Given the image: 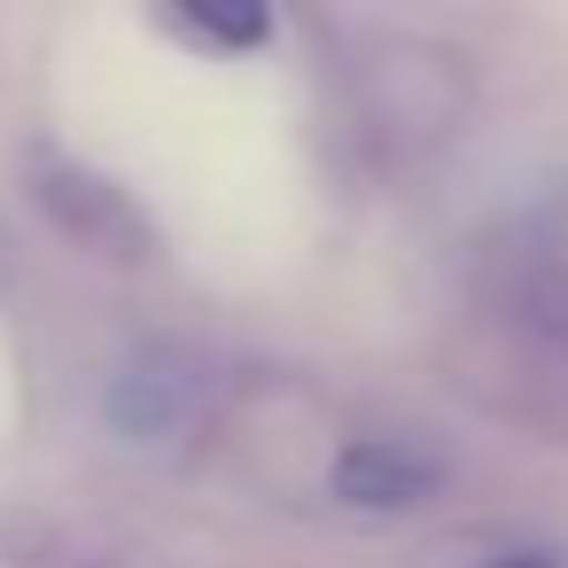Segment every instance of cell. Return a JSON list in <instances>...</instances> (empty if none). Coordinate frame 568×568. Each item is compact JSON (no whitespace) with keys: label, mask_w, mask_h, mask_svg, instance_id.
<instances>
[{"label":"cell","mask_w":568,"mask_h":568,"mask_svg":"<svg viewBox=\"0 0 568 568\" xmlns=\"http://www.w3.org/2000/svg\"><path fill=\"white\" fill-rule=\"evenodd\" d=\"M32 203L87 250L102 257H149V219L133 211V195L71 156H32Z\"/></svg>","instance_id":"cell-1"},{"label":"cell","mask_w":568,"mask_h":568,"mask_svg":"<svg viewBox=\"0 0 568 568\" xmlns=\"http://www.w3.org/2000/svg\"><path fill=\"white\" fill-rule=\"evenodd\" d=\"M490 304L537 358L568 366V257H560V242H537V234L506 242V257L490 273Z\"/></svg>","instance_id":"cell-2"},{"label":"cell","mask_w":568,"mask_h":568,"mask_svg":"<svg viewBox=\"0 0 568 568\" xmlns=\"http://www.w3.org/2000/svg\"><path fill=\"white\" fill-rule=\"evenodd\" d=\"M436 490H444V459L405 436H358L335 452V498H351V506L405 514V506H428Z\"/></svg>","instance_id":"cell-3"},{"label":"cell","mask_w":568,"mask_h":568,"mask_svg":"<svg viewBox=\"0 0 568 568\" xmlns=\"http://www.w3.org/2000/svg\"><path fill=\"white\" fill-rule=\"evenodd\" d=\"M187 413H195V382H187L180 366H164V358L125 366L118 389H110V420H118L125 436H172Z\"/></svg>","instance_id":"cell-4"},{"label":"cell","mask_w":568,"mask_h":568,"mask_svg":"<svg viewBox=\"0 0 568 568\" xmlns=\"http://www.w3.org/2000/svg\"><path fill=\"white\" fill-rule=\"evenodd\" d=\"M164 32H180V40H203V48H257L265 40V9H164L156 17Z\"/></svg>","instance_id":"cell-5"},{"label":"cell","mask_w":568,"mask_h":568,"mask_svg":"<svg viewBox=\"0 0 568 568\" xmlns=\"http://www.w3.org/2000/svg\"><path fill=\"white\" fill-rule=\"evenodd\" d=\"M498 568H560V560H545V552H506Z\"/></svg>","instance_id":"cell-6"}]
</instances>
